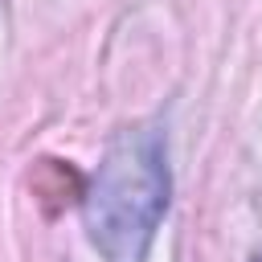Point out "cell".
<instances>
[{
    "mask_svg": "<svg viewBox=\"0 0 262 262\" xmlns=\"http://www.w3.org/2000/svg\"><path fill=\"white\" fill-rule=\"evenodd\" d=\"M86 229L106 262H143L168 213V156L156 127H127L111 139L90 192Z\"/></svg>",
    "mask_w": 262,
    "mask_h": 262,
    "instance_id": "cell-1",
    "label": "cell"
}]
</instances>
